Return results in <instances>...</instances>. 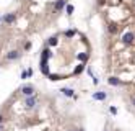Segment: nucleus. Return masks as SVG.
Masks as SVG:
<instances>
[{"label":"nucleus","instance_id":"obj_1","mask_svg":"<svg viewBox=\"0 0 135 131\" xmlns=\"http://www.w3.org/2000/svg\"><path fill=\"white\" fill-rule=\"evenodd\" d=\"M21 93L26 97H29V95H33L34 93V89L31 87V85H25V87H21Z\"/></svg>","mask_w":135,"mask_h":131},{"label":"nucleus","instance_id":"obj_14","mask_svg":"<svg viewBox=\"0 0 135 131\" xmlns=\"http://www.w3.org/2000/svg\"><path fill=\"white\" fill-rule=\"evenodd\" d=\"M67 13H69V15L73 13V7H72V5H67Z\"/></svg>","mask_w":135,"mask_h":131},{"label":"nucleus","instance_id":"obj_19","mask_svg":"<svg viewBox=\"0 0 135 131\" xmlns=\"http://www.w3.org/2000/svg\"><path fill=\"white\" fill-rule=\"evenodd\" d=\"M0 20H2V18H0Z\"/></svg>","mask_w":135,"mask_h":131},{"label":"nucleus","instance_id":"obj_11","mask_svg":"<svg viewBox=\"0 0 135 131\" xmlns=\"http://www.w3.org/2000/svg\"><path fill=\"white\" fill-rule=\"evenodd\" d=\"M83 69H85V66H83V64H80V66H78V67L75 69V74H80V72H82Z\"/></svg>","mask_w":135,"mask_h":131},{"label":"nucleus","instance_id":"obj_9","mask_svg":"<svg viewBox=\"0 0 135 131\" xmlns=\"http://www.w3.org/2000/svg\"><path fill=\"white\" fill-rule=\"evenodd\" d=\"M64 5H65V0H59V2L55 3V10H62Z\"/></svg>","mask_w":135,"mask_h":131},{"label":"nucleus","instance_id":"obj_12","mask_svg":"<svg viewBox=\"0 0 135 131\" xmlns=\"http://www.w3.org/2000/svg\"><path fill=\"white\" fill-rule=\"evenodd\" d=\"M73 34H75V31H73V30H69V31L65 33V36H67V38H72Z\"/></svg>","mask_w":135,"mask_h":131},{"label":"nucleus","instance_id":"obj_6","mask_svg":"<svg viewBox=\"0 0 135 131\" xmlns=\"http://www.w3.org/2000/svg\"><path fill=\"white\" fill-rule=\"evenodd\" d=\"M3 21H5V23H13V21H15V15H13V13L5 15V16H3Z\"/></svg>","mask_w":135,"mask_h":131},{"label":"nucleus","instance_id":"obj_18","mask_svg":"<svg viewBox=\"0 0 135 131\" xmlns=\"http://www.w3.org/2000/svg\"><path fill=\"white\" fill-rule=\"evenodd\" d=\"M132 103H133V105H135V98H133V100H132Z\"/></svg>","mask_w":135,"mask_h":131},{"label":"nucleus","instance_id":"obj_13","mask_svg":"<svg viewBox=\"0 0 135 131\" xmlns=\"http://www.w3.org/2000/svg\"><path fill=\"white\" fill-rule=\"evenodd\" d=\"M49 44H51V46H55V44H57V38H51V39H49Z\"/></svg>","mask_w":135,"mask_h":131},{"label":"nucleus","instance_id":"obj_17","mask_svg":"<svg viewBox=\"0 0 135 131\" xmlns=\"http://www.w3.org/2000/svg\"><path fill=\"white\" fill-rule=\"evenodd\" d=\"M0 123H3V115H0Z\"/></svg>","mask_w":135,"mask_h":131},{"label":"nucleus","instance_id":"obj_16","mask_svg":"<svg viewBox=\"0 0 135 131\" xmlns=\"http://www.w3.org/2000/svg\"><path fill=\"white\" fill-rule=\"evenodd\" d=\"M51 80H59V75H51Z\"/></svg>","mask_w":135,"mask_h":131},{"label":"nucleus","instance_id":"obj_5","mask_svg":"<svg viewBox=\"0 0 135 131\" xmlns=\"http://www.w3.org/2000/svg\"><path fill=\"white\" fill-rule=\"evenodd\" d=\"M93 98H94V100H106V92H96V93H93Z\"/></svg>","mask_w":135,"mask_h":131},{"label":"nucleus","instance_id":"obj_3","mask_svg":"<svg viewBox=\"0 0 135 131\" xmlns=\"http://www.w3.org/2000/svg\"><path fill=\"white\" fill-rule=\"evenodd\" d=\"M122 41H124L125 44H130V43L133 41V34H132V33H125V34L122 36Z\"/></svg>","mask_w":135,"mask_h":131},{"label":"nucleus","instance_id":"obj_2","mask_svg":"<svg viewBox=\"0 0 135 131\" xmlns=\"http://www.w3.org/2000/svg\"><path fill=\"white\" fill-rule=\"evenodd\" d=\"M20 57V51H10L7 54V59L8 61H15V59H18Z\"/></svg>","mask_w":135,"mask_h":131},{"label":"nucleus","instance_id":"obj_7","mask_svg":"<svg viewBox=\"0 0 135 131\" xmlns=\"http://www.w3.org/2000/svg\"><path fill=\"white\" fill-rule=\"evenodd\" d=\"M60 92H64V95H67V97H73V90L72 89H62Z\"/></svg>","mask_w":135,"mask_h":131},{"label":"nucleus","instance_id":"obj_8","mask_svg":"<svg viewBox=\"0 0 135 131\" xmlns=\"http://www.w3.org/2000/svg\"><path fill=\"white\" fill-rule=\"evenodd\" d=\"M107 82H109L111 85H119V84H120V80H119L117 77H109V80H107Z\"/></svg>","mask_w":135,"mask_h":131},{"label":"nucleus","instance_id":"obj_4","mask_svg":"<svg viewBox=\"0 0 135 131\" xmlns=\"http://www.w3.org/2000/svg\"><path fill=\"white\" fill-rule=\"evenodd\" d=\"M34 105H36V97L29 95L28 98H26V107H28V108H33Z\"/></svg>","mask_w":135,"mask_h":131},{"label":"nucleus","instance_id":"obj_15","mask_svg":"<svg viewBox=\"0 0 135 131\" xmlns=\"http://www.w3.org/2000/svg\"><path fill=\"white\" fill-rule=\"evenodd\" d=\"M109 111H111V113H112V115H116V113H117V110H116V108H114V107H111V108H109Z\"/></svg>","mask_w":135,"mask_h":131},{"label":"nucleus","instance_id":"obj_10","mask_svg":"<svg viewBox=\"0 0 135 131\" xmlns=\"http://www.w3.org/2000/svg\"><path fill=\"white\" fill-rule=\"evenodd\" d=\"M78 59H80V61H86V59H88V54H83V53L78 54Z\"/></svg>","mask_w":135,"mask_h":131}]
</instances>
